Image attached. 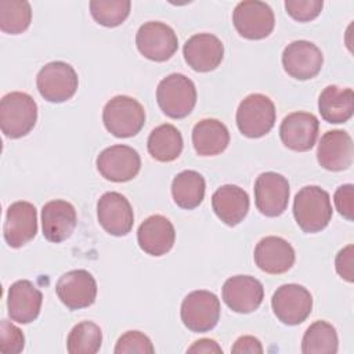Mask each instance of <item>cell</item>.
Wrapping results in <instances>:
<instances>
[{"label":"cell","mask_w":354,"mask_h":354,"mask_svg":"<svg viewBox=\"0 0 354 354\" xmlns=\"http://www.w3.org/2000/svg\"><path fill=\"white\" fill-rule=\"evenodd\" d=\"M293 216L297 225L307 234L322 231L332 218L329 194L318 185H306L295 196Z\"/></svg>","instance_id":"obj_1"},{"label":"cell","mask_w":354,"mask_h":354,"mask_svg":"<svg viewBox=\"0 0 354 354\" xmlns=\"http://www.w3.org/2000/svg\"><path fill=\"white\" fill-rule=\"evenodd\" d=\"M37 104L22 91H11L0 101V127L6 137L21 138L36 124Z\"/></svg>","instance_id":"obj_2"},{"label":"cell","mask_w":354,"mask_h":354,"mask_svg":"<svg viewBox=\"0 0 354 354\" xmlns=\"http://www.w3.org/2000/svg\"><path fill=\"white\" fill-rule=\"evenodd\" d=\"M156 101L166 116L183 119L192 112L196 104L195 84L183 73H170L159 82Z\"/></svg>","instance_id":"obj_3"},{"label":"cell","mask_w":354,"mask_h":354,"mask_svg":"<svg viewBox=\"0 0 354 354\" xmlns=\"http://www.w3.org/2000/svg\"><path fill=\"white\" fill-rule=\"evenodd\" d=\"M102 122L105 129L115 137H133L144 127L145 111L136 98L129 95H116L105 104Z\"/></svg>","instance_id":"obj_4"},{"label":"cell","mask_w":354,"mask_h":354,"mask_svg":"<svg viewBox=\"0 0 354 354\" xmlns=\"http://www.w3.org/2000/svg\"><path fill=\"white\" fill-rule=\"evenodd\" d=\"M277 119L274 102L264 94L245 97L236 109V126L249 138H260L270 133Z\"/></svg>","instance_id":"obj_5"},{"label":"cell","mask_w":354,"mask_h":354,"mask_svg":"<svg viewBox=\"0 0 354 354\" xmlns=\"http://www.w3.org/2000/svg\"><path fill=\"white\" fill-rule=\"evenodd\" d=\"M77 73L64 61L46 64L36 76V86L40 95L48 102H65L72 98L77 90Z\"/></svg>","instance_id":"obj_6"},{"label":"cell","mask_w":354,"mask_h":354,"mask_svg":"<svg viewBox=\"0 0 354 354\" xmlns=\"http://www.w3.org/2000/svg\"><path fill=\"white\" fill-rule=\"evenodd\" d=\"M180 315L191 332H209L220 319V300L209 290H194L184 297Z\"/></svg>","instance_id":"obj_7"},{"label":"cell","mask_w":354,"mask_h":354,"mask_svg":"<svg viewBox=\"0 0 354 354\" xmlns=\"http://www.w3.org/2000/svg\"><path fill=\"white\" fill-rule=\"evenodd\" d=\"M236 32L249 40H260L274 30L275 18L271 7L259 0H245L236 4L232 12Z\"/></svg>","instance_id":"obj_8"},{"label":"cell","mask_w":354,"mask_h":354,"mask_svg":"<svg viewBox=\"0 0 354 354\" xmlns=\"http://www.w3.org/2000/svg\"><path fill=\"white\" fill-rule=\"evenodd\" d=\"M136 44L145 58L163 62L171 58L177 51L178 39L171 26L159 21H149L138 28Z\"/></svg>","instance_id":"obj_9"},{"label":"cell","mask_w":354,"mask_h":354,"mask_svg":"<svg viewBox=\"0 0 354 354\" xmlns=\"http://www.w3.org/2000/svg\"><path fill=\"white\" fill-rule=\"evenodd\" d=\"M271 307L275 317L285 325H299L313 310V296L301 285H281L272 295Z\"/></svg>","instance_id":"obj_10"},{"label":"cell","mask_w":354,"mask_h":354,"mask_svg":"<svg viewBox=\"0 0 354 354\" xmlns=\"http://www.w3.org/2000/svg\"><path fill=\"white\" fill-rule=\"evenodd\" d=\"M97 169L100 174L113 183H126L133 180L141 169L138 152L129 145H112L105 148L97 156Z\"/></svg>","instance_id":"obj_11"},{"label":"cell","mask_w":354,"mask_h":354,"mask_svg":"<svg viewBox=\"0 0 354 354\" xmlns=\"http://www.w3.org/2000/svg\"><path fill=\"white\" fill-rule=\"evenodd\" d=\"M289 194V183L279 173L266 171L254 181L256 207L267 217H278L286 210Z\"/></svg>","instance_id":"obj_12"},{"label":"cell","mask_w":354,"mask_h":354,"mask_svg":"<svg viewBox=\"0 0 354 354\" xmlns=\"http://www.w3.org/2000/svg\"><path fill=\"white\" fill-rule=\"evenodd\" d=\"M97 217L100 225L113 236L127 235L134 224V213L124 195L109 191L97 202Z\"/></svg>","instance_id":"obj_13"},{"label":"cell","mask_w":354,"mask_h":354,"mask_svg":"<svg viewBox=\"0 0 354 354\" xmlns=\"http://www.w3.org/2000/svg\"><path fill=\"white\" fill-rule=\"evenodd\" d=\"M324 64L321 50L311 41L295 40L282 53V66L285 72L297 80L315 77Z\"/></svg>","instance_id":"obj_14"},{"label":"cell","mask_w":354,"mask_h":354,"mask_svg":"<svg viewBox=\"0 0 354 354\" xmlns=\"http://www.w3.org/2000/svg\"><path fill=\"white\" fill-rule=\"evenodd\" d=\"M55 292L69 310L90 307L97 297V282L86 270H72L59 277Z\"/></svg>","instance_id":"obj_15"},{"label":"cell","mask_w":354,"mask_h":354,"mask_svg":"<svg viewBox=\"0 0 354 354\" xmlns=\"http://www.w3.org/2000/svg\"><path fill=\"white\" fill-rule=\"evenodd\" d=\"M37 212L36 207L26 201H18L8 206L3 235L10 248H21L36 236Z\"/></svg>","instance_id":"obj_16"},{"label":"cell","mask_w":354,"mask_h":354,"mask_svg":"<svg viewBox=\"0 0 354 354\" xmlns=\"http://www.w3.org/2000/svg\"><path fill=\"white\" fill-rule=\"evenodd\" d=\"M319 122L310 112H292L283 118L279 126L282 144L296 152L310 151L318 137Z\"/></svg>","instance_id":"obj_17"},{"label":"cell","mask_w":354,"mask_h":354,"mask_svg":"<svg viewBox=\"0 0 354 354\" xmlns=\"http://www.w3.org/2000/svg\"><path fill=\"white\" fill-rule=\"evenodd\" d=\"M263 299V285L254 277L235 275L223 285V300L235 313H252L260 307Z\"/></svg>","instance_id":"obj_18"},{"label":"cell","mask_w":354,"mask_h":354,"mask_svg":"<svg viewBox=\"0 0 354 354\" xmlns=\"http://www.w3.org/2000/svg\"><path fill=\"white\" fill-rule=\"evenodd\" d=\"M184 59L196 72H210L216 69L224 57L221 40L212 33H196L191 36L183 47Z\"/></svg>","instance_id":"obj_19"},{"label":"cell","mask_w":354,"mask_h":354,"mask_svg":"<svg viewBox=\"0 0 354 354\" xmlns=\"http://www.w3.org/2000/svg\"><path fill=\"white\" fill-rule=\"evenodd\" d=\"M353 140L347 131L329 130L321 137L317 160L324 169L330 171L346 170L353 165Z\"/></svg>","instance_id":"obj_20"},{"label":"cell","mask_w":354,"mask_h":354,"mask_svg":"<svg viewBox=\"0 0 354 354\" xmlns=\"http://www.w3.org/2000/svg\"><path fill=\"white\" fill-rule=\"evenodd\" d=\"M254 263L256 266L272 275L283 274L295 264V249L292 245L281 236H266L259 241L254 248Z\"/></svg>","instance_id":"obj_21"},{"label":"cell","mask_w":354,"mask_h":354,"mask_svg":"<svg viewBox=\"0 0 354 354\" xmlns=\"http://www.w3.org/2000/svg\"><path fill=\"white\" fill-rule=\"evenodd\" d=\"M77 224L76 210L64 199L47 202L41 209V228L47 241L59 243L68 239Z\"/></svg>","instance_id":"obj_22"},{"label":"cell","mask_w":354,"mask_h":354,"mask_svg":"<svg viewBox=\"0 0 354 354\" xmlns=\"http://www.w3.org/2000/svg\"><path fill=\"white\" fill-rule=\"evenodd\" d=\"M137 241L141 250L158 257L171 250L176 241V231L169 218L162 214H153L140 224Z\"/></svg>","instance_id":"obj_23"},{"label":"cell","mask_w":354,"mask_h":354,"mask_svg":"<svg viewBox=\"0 0 354 354\" xmlns=\"http://www.w3.org/2000/svg\"><path fill=\"white\" fill-rule=\"evenodd\" d=\"M43 301L41 292L28 279L14 282L7 295V308L11 321L18 324L33 322L40 313Z\"/></svg>","instance_id":"obj_24"},{"label":"cell","mask_w":354,"mask_h":354,"mask_svg":"<svg viewBox=\"0 0 354 354\" xmlns=\"http://www.w3.org/2000/svg\"><path fill=\"white\" fill-rule=\"evenodd\" d=\"M212 207L224 224L235 227L243 221L249 212V195L238 185L225 184L214 191Z\"/></svg>","instance_id":"obj_25"},{"label":"cell","mask_w":354,"mask_h":354,"mask_svg":"<svg viewBox=\"0 0 354 354\" xmlns=\"http://www.w3.org/2000/svg\"><path fill=\"white\" fill-rule=\"evenodd\" d=\"M192 144L198 155L214 156L228 147L230 131L217 119H202L192 129Z\"/></svg>","instance_id":"obj_26"},{"label":"cell","mask_w":354,"mask_h":354,"mask_svg":"<svg viewBox=\"0 0 354 354\" xmlns=\"http://www.w3.org/2000/svg\"><path fill=\"white\" fill-rule=\"evenodd\" d=\"M318 109L322 119L328 123H344L354 112L353 88H342L339 86H326L318 98Z\"/></svg>","instance_id":"obj_27"},{"label":"cell","mask_w":354,"mask_h":354,"mask_svg":"<svg viewBox=\"0 0 354 354\" xmlns=\"http://www.w3.org/2000/svg\"><path fill=\"white\" fill-rule=\"evenodd\" d=\"M183 136L177 127L165 123L155 127L147 142L149 155L159 162H171L181 155Z\"/></svg>","instance_id":"obj_28"},{"label":"cell","mask_w":354,"mask_h":354,"mask_svg":"<svg viewBox=\"0 0 354 354\" xmlns=\"http://www.w3.org/2000/svg\"><path fill=\"white\" fill-rule=\"evenodd\" d=\"M206 183L201 173L195 170H184L171 181V195L177 206L181 209H195L205 198Z\"/></svg>","instance_id":"obj_29"},{"label":"cell","mask_w":354,"mask_h":354,"mask_svg":"<svg viewBox=\"0 0 354 354\" xmlns=\"http://www.w3.org/2000/svg\"><path fill=\"white\" fill-rule=\"evenodd\" d=\"M339 348L336 329L326 321H315L303 335L301 351L304 354H335Z\"/></svg>","instance_id":"obj_30"},{"label":"cell","mask_w":354,"mask_h":354,"mask_svg":"<svg viewBox=\"0 0 354 354\" xmlns=\"http://www.w3.org/2000/svg\"><path fill=\"white\" fill-rule=\"evenodd\" d=\"M101 343V328L91 321H82L71 329L66 339V348L71 354H95Z\"/></svg>","instance_id":"obj_31"},{"label":"cell","mask_w":354,"mask_h":354,"mask_svg":"<svg viewBox=\"0 0 354 354\" xmlns=\"http://www.w3.org/2000/svg\"><path fill=\"white\" fill-rule=\"evenodd\" d=\"M32 21L30 4L25 0L0 1V29L4 33L19 35L25 32Z\"/></svg>","instance_id":"obj_32"},{"label":"cell","mask_w":354,"mask_h":354,"mask_svg":"<svg viewBox=\"0 0 354 354\" xmlns=\"http://www.w3.org/2000/svg\"><path fill=\"white\" fill-rule=\"evenodd\" d=\"M131 3L129 0H93L90 1L91 17L102 26H119L129 17Z\"/></svg>","instance_id":"obj_33"},{"label":"cell","mask_w":354,"mask_h":354,"mask_svg":"<svg viewBox=\"0 0 354 354\" xmlns=\"http://www.w3.org/2000/svg\"><path fill=\"white\" fill-rule=\"evenodd\" d=\"M115 354H131V353H140V354H152L155 351L149 337L144 335L140 330H127L123 333L116 346H115Z\"/></svg>","instance_id":"obj_34"},{"label":"cell","mask_w":354,"mask_h":354,"mask_svg":"<svg viewBox=\"0 0 354 354\" xmlns=\"http://www.w3.org/2000/svg\"><path fill=\"white\" fill-rule=\"evenodd\" d=\"M25 337L22 330L12 322L3 319L0 322V351L3 354H18L24 350Z\"/></svg>","instance_id":"obj_35"},{"label":"cell","mask_w":354,"mask_h":354,"mask_svg":"<svg viewBox=\"0 0 354 354\" xmlns=\"http://www.w3.org/2000/svg\"><path fill=\"white\" fill-rule=\"evenodd\" d=\"M324 7L322 0H286V12L299 22H308L317 18Z\"/></svg>","instance_id":"obj_36"},{"label":"cell","mask_w":354,"mask_h":354,"mask_svg":"<svg viewBox=\"0 0 354 354\" xmlns=\"http://www.w3.org/2000/svg\"><path fill=\"white\" fill-rule=\"evenodd\" d=\"M336 210L348 221L353 220L354 214V187L353 184L340 185L333 195Z\"/></svg>","instance_id":"obj_37"},{"label":"cell","mask_w":354,"mask_h":354,"mask_svg":"<svg viewBox=\"0 0 354 354\" xmlns=\"http://www.w3.org/2000/svg\"><path fill=\"white\" fill-rule=\"evenodd\" d=\"M353 245H347L346 248H343L342 250H339V253L336 254L335 259V267L337 274L346 279L347 282H353Z\"/></svg>","instance_id":"obj_38"},{"label":"cell","mask_w":354,"mask_h":354,"mask_svg":"<svg viewBox=\"0 0 354 354\" xmlns=\"http://www.w3.org/2000/svg\"><path fill=\"white\" fill-rule=\"evenodd\" d=\"M232 353H250V354H261L263 353V346L260 340L254 336H241L236 339L234 346L231 347Z\"/></svg>","instance_id":"obj_39"},{"label":"cell","mask_w":354,"mask_h":354,"mask_svg":"<svg viewBox=\"0 0 354 354\" xmlns=\"http://www.w3.org/2000/svg\"><path fill=\"white\" fill-rule=\"evenodd\" d=\"M187 353H223V348L213 339H201L188 347Z\"/></svg>","instance_id":"obj_40"}]
</instances>
